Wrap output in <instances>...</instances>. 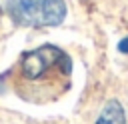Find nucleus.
Masks as SVG:
<instances>
[{
	"mask_svg": "<svg viewBox=\"0 0 128 124\" xmlns=\"http://www.w3.org/2000/svg\"><path fill=\"white\" fill-rule=\"evenodd\" d=\"M70 58L58 46L46 44L24 52L14 78V90L28 102H50L70 84Z\"/></svg>",
	"mask_w": 128,
	"mask_h": 124,
	"instance_id": "f257e3e1",
	"label": "nucleus"
},
{
	"mask_svg": "<svg viewBox=\"0 0 128 124\" xmlns=\"http://www.w3.org/2000/svg\"><path fill=\"white\" fill-rule=\"evenodd\" d=\"M6 8L20 26H58L66 18L64 0H6Z\"/></svg>",
	"mask_w": 128,
	"mask_h": 124,
	"instance_id": "f03ea898",
	"label": "nucleus"
},
{
	"mask_svg": "<svg viewBox=\"0 0 128 124\" xmlns=\"http://www.w3.org/2000/svg\"><path fill=\"white\" fill-rule=\"evenodd\" d=\"M94 124H126V114H124L122 104L118 100H114V98L108 100Z\"/></svg>",
	"mask_w": 128,
	"mask_h": 124,
	"instance_id": "7ed1b4c3",
	"label": "nucleus"
},
{
	"mask_svg": "<svg viewBox=\"0 0 128 124\" xmlns=\"http://www.w3.org/2000/svg\"><path fill=\"white\" fill-rule=\"evenodd\" d=\"M118 50H120V52H124V54H128V38L120 40V44H118Z\"/></svg>",
	"mask_w": 128,
	"mask_h": 124,
	"instance_id": "20e7f679",
	"label": "nucleus"
}]
</instances>
